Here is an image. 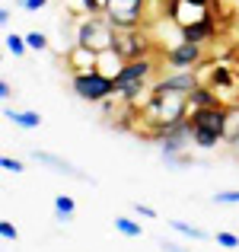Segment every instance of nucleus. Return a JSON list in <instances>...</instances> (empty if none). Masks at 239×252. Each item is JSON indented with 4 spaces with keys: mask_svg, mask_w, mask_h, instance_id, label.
<instances>
[{
    "mask_svg": "<svg viewBox=\"0 0 239 252\" xmlns=\"http://www.w3.org/2000/svg\"><path fill=\"white\" fill-rule=\"evenodd\" d=\"M0 236H3L6 243H16V240H19V230H16V223H10V220H0Z\"/></svg>",
    "mask_w": 239,
    "mask_h": 252,
    "instance_id": "obj_29",
    "label": "nucleus"
},
{
    "mask_svg": "<svg viewBox=\"0 0 239 252\" xmlns=\"http://www.w3.org/2000/svg\"><path fill=\"white\" fill-rule=\"evenodd\" d=\"M191 112L188 93H156L150 90V96L141 105H134V122L144 128V137L156 128H169V125L185 122Z\"/></svg>",
    "mask_w": 239,
    "mask_h": 252,
    "instance_id": "obj_1",
    "label": "nucleus"
},
{
    "mask_svg": "<svg viewBox=\"0 0 239 252\" xmlns=\"http://www.w3.org/2000/svg\"><path fill=\"white\" fill-rule=\"evenodd\" d=\"M188 105L191 109H208V105H220V99H217V93L210 90V86L198 83L195 90L188 93Z\"/></svg>",
    "mask_w": 239,
    "mask_h": 252,
    "instance_id": "obj_15",
    "label": "nucleus"
},
{
    "mask_svg": "<svg viewBox=\"0 0 239 252\" xmlns=\"http://www.w3.org/2000/svg\"><path fill=\"white\" fill-rule=\"evenodd\" d=\"M198 83H201L198 70H169L159 80H153V90L156 93H191Z\"/></svg>",
    "mask_w": 239,
    "mask_h": 252,
    "instance_id": "obj_10",
    "label": "nucleus"
},
{
    "mask_svg": "<svg viewBox=\"0 0 239 252\" xmlns=\"http://www.w3.org/2000/svg\"><path fill=\"white\" fill-rule=\"evenodd\" d=\"M0 166H3V172H13V176H19V172L26 169V163L16 160V157H0Z\"/></svg>",
    "mask_w": 239,
    "mask_h": 252,
    "instance_id": "obj_28",
    "label": "nucleus"
},
{
    "mask_svg": "<svg viewBox=\"0 0 239 252\" xmlns=\"http://www.w3.org/2000/svg\"><path fill=\"white\" fill-rule=\"evenodd\" d=\"M0 26H3V29H10V10H6V6L0 10Z\"/></svg>",
    "mask_w": 239,
    "mask_h": 252,
    "instance_id": "obj_33",
    "label": "nucleus"
},
{
    "mask_svg": "<svg viewBox=\"0 0 239 252\" xmlns=\"http://www.w3.org/2000/svg\"><path fill=\"white\" fill-rule=\"evenodd\" d=\"M0 99H3V102H13V86L6 80H0Z\"/></svg>",
    "mask_w": 239,
    "mask_h": 252,
    "instance_id": "obj_32",
    "label": "nucleus"
},
{
    "mask_svg": "<svg viewBox=\"0 0 239 252\" xmlns=\"http://www.w3.org/2000/svg\"><path fill=\"white\" fill-rule=\"evenodd\" d=\"M169 227L176 230L179 236H185V240H195V243H208V240H214V233H208V230L195 227V223H185V220H176V217H172V220H169Z\"/></svg>",
    "mask_w": 239,
    "mask_h": 252,
    "instance_id": "obj_14",
    "label": "nucleus"
},
{
    "mask_svg": "<svg viewBox=\"0 0 239 252\" xmlns=\"http://www.w3.org/2000/svg\"><path fill=\"white\" fill-rule=\"evenodd\" d=\"M112 48L124 58V61H137V58L156 55L153 35L147 26H115V45Z\"/></svg>",
    "mask_w": 239,
    "mask_h": 252,
    "instance_id": "obj_3",
    "label": "nucleus"
},
{
    "mask_svg": "<svg viewBox=\"0 0 239 252\" xmlns=\"http://www.w3.org/2000/svg\"><path fill=\"white\" fill-rule=\"evenodd\" d=\"M26 42H29L32 51H45V48H48V35H45V32H38V29L26 32Z\"/></svg>",
    "mask_w": 239,
    "mask_h": 252,
    "instance_id": "obj_25",
    "label": "nucleus"
},
{
    "mask_svg": "<svg viewBox=\"0 0 239 252\" xmlns=\"http://www.w3.org/2000/svg\"><path fill=\"white\" fill-rule=\"evenodd\" d=\"M147 141H153L159 147V157H172V154H188V147H195L191 141V125L188 118L179 125H169V128H156L147 134Z\"/></svg>",
    "mask_w": 239,
    "mask_h": 252,
    "instance_id": "obj_5",
    "label": "nucleus"
},
{
    "mask_svg": "<svg viewBox=\"0 0 239 252\" xmlns=\"http://www.w3.org/2000/svg\"><path fill=\"white\" fill-rule=\"evenodd\" d=\"M6 51H10L13 58H26L29 55V42H26V35H19V32H6Z\"/></svg>",
    "mask_w": 239,
    "mask_h": 252,
    "instance_id": "obj_21",
    "label": "nucleus"
},
{
    "mask_svg": "<svg viewBox=\"0 0 239 252\" xmlns=\"http://www.w3.org/2000/svg\"><path fill=\"white\" fill-rule=\"evenodd\" d=\"M163 166H172V169H185V166H198L195 157H185V154H172V157H159Z\"/></svg>",
    "mask_w": 239,
    "mask_h": 252,
    "instance_id": "obj_22",
    "label": "nucleus"
},
{
    "mask_svg": "<svg viewBox=\"0 0 239 252\" xmlns=\"http://www.w3.org/2000/svg\"><path fill=\"white\" fill-rule=\"evenodd\" d=\"M64 64H67L70 74H80V70H96L99 67V51L90 48V45H74L70 51H64Z\"/></svg>",
    "mask_w": 239,
    "mask_h": 252,
    "instance_id": "obj_11",
    "label": "nucleus"
},
{
    "mask_svg": "<svg viewBox=\"0 0 239 252\" xmlns=\"http://www.w3.org/2000/svg\"><path fill=\"white\" fill-rule=\"evenodd\" d=\"M74 45H90L96 51H105L115 45V23H112L105 13L99 16H83L74 23Z\"/></svg>",
    "mask_w": 239,
    "mask_h": 252,
    "instance_id": "obj_2",
    "label": "nucleus"
},
{
    "mask_svg": "<svg viewBox=\"0 0 239 252\" xmlns=\"http://www.w3.org/2000/svg\"><path fill=\"white\" fill-rule=\"evenodd\" d=\"M227 147H239V102H230L227 105V137H223Z\"/></svg>",
    "mask_w": 239,
    "mask_h": 252,
    "instance_id": "obj_17",
    "label": "nucleus"
},
{
    "mask_svg": "<svg viewBox=\"0 0 239 252\" xmlns=\"http://www.w3.org/2000/svg\"><path fill=\"white\" fill-rule=\"evenodd\" d=\"M74 214H77V201H74V195H55V217L61 223H70L74 220Z\"/></svg>",
    "mask_w": 239,
    "mask_h": 252,
    "instance_id": "obj_19",
    "label": "nucleus"
},
{
    "mask_svg": "<svg viewBox=\"0 0 239 252\" xmlns=\"http://www.w3.org/2000/svg\"><path fill=\"white\" fill-rule=\"evenodd\" d=\"M32 160L35 163H42V166H48V169H55V172H61V176H70V179H80V182H86V185H96V179L92 176H86L80 166H74V163H67L64 157H58V154H51V150H32Z\"/></svg>",
    "mask_w": 239,
    "mask_h": 252,
    "instance_id": "obj_9",
    "label": "nucleus"
},
{
    "mask_svg": "<svg viewBox=\"0 0 239 252\" xmlns=\"http://www.w3.org/2000/svg\"><path fill=\"white\" fill-rule=\"evenodd\" d=\"M70 90L83 102H102V99L115 96L118 86L115 77L102 74V70H80V74H70Z\"/></svg>",
    "mask_w": 239,
    "mask_h": 252,
    "instance_id": "obj_4",
    "label": "nucleus"
},
{
    "mask_svg": "<svg viewBox=\"0 0 239 252\" xmlns=\"http://www.w3.org/2000/svg\"><path fill=\"white\" fill-rule=\"evenodd\" d=\"M131 214H134V217H147V220H156V217H159V211H156V208H150V204L134 201V204H131Z\"/></svg>",
    "mask_w": 239,
    "mask_h": 252,
    "instance_id": "obj_27",
    "label": "nucleus"
},
{
    "mask_svg": "<svg viewBox=\"0 0 239 252\" xmlns=\"http://www.w3.org/2000/svg\"><path fill=\"white\" fill-rule=\"evenodd\" d=\"M115 230L121 236H128V240H141V236H144L141 220H134V217H128V214H118L115 217Z\"/></svg>",
    "mask_w": 239,
    "mask_h": 252,
    "instance_id": "obj_20",
    "label": "nucleus"
},
{
    "mask_svg": "<svg viewBox=\"0 0 239 252\" xmlns=\"http://www.w3.org/2000/svg\"><path fill=\"white\" fill-rule=\"evenodd\" d=\"M217 38V19L210 16H204V19H198V23H188V26H182V42H198V45H208V42H214Z\"/></svg>",
    "mask_w": 239,
    "mask_h": 252,
    "instance_id": "obj_12",
    "label": "nucleus"
},
{
    "mask_svg": "<svg viewBox=\"0 0 239 252\" xmlns=\"http://www.w3.org/2000/svg\"><path fill=\"white\" fill-rule=\"evenodd\" d=\"M156 246L163 249V252H191V249H185V246H179V243H172V240H166V236H156Z\"/></svg>",
    "mask_w": 239,
    "mask_h": 252,
    "instance_id": "obj_31",
    "label": "nucleus"
},
{
    "mask_svg": "<svg viewBox=\"0 0 239 252\" xmlns=\"http://www.w3.org/2000/svg\"><path fill=\"white\" fill-rule=\"evenodd\" d=\"M214 204H239V189H223V191H214Z\"/></svg>",
    "mask_w": 239,
    "mask_h": 252,
    "instance_id": "obj_26",
    "label": "nucleus"
},
{
    "mask_svg": "<svg viewBox=\"0 0 239 252\" xmlns=\"http://www.w3.org/2000/svg\"><path fill=\"white\" fill-rule=\"evenodd\" d=\"M3 118H6V122H13L16 128H23V131H35V128H42V112H32V109H13L10 102L3 105Z\"/></svg>",
    "mask_w": 239,
    "mask_h": 252,
    "instance_id": "obj_13",
    "label": "nucleus"
},
{
    "mask_svg": "<svg viewBox=\"0 0 239 252\" xmlns=\"http://www.w3.org/2000/svg\"><path fill=\"white\" fill-rule=\"evenodd\" d=\"M236 150H239V147H236Z\"/></svg>",
    "mask_w": 239,
    "mask_h": 252,
    "instance_id": "obj_34",
    "label": "nucleus"
},
{
    "mask_svg": "<svg viewBox=\"0 0 239 252\" xmlns=\"http://www.w3.org/2000/svg\"><path fill=\"white\" fill-rule=\"evenodd\" d=\"M19 3V10H26V13H42L45 6H48V0H16Z\"/></svg>",
    "mask_w": 239,
    "mask_h": 252,
    "instance_id": "obj_30",
    "label": "nucleus"
},
{
    "mask_svg": "<svg viewBox=\"0 0 239 252\" xmlns=\"http://www.w3.org/2000/svg\"><path fill=\"white\" fill-rule=\"evenodd\" d=\"M77 10L83 16H99V13H105V0H77Z\"/></svg>",
    "mask_w": 239,
    "mask_h": 252,
    "instance_id": "obj_23",
    "label": "nucleus"
},
{
    "mask_svg": "<svg viewBox=\"0 0 239 252\" xmlns=\"http://www.w3.org/2000/svg\"><path fill=\"white\" fill-rule=\"evenodd\" d=\"M150 0H105V16L115 26H147L150 23Z\"/></svg>",
    "mask_w": 239,
    "mask_h": 252,
    "instance_id": "obj_7",
    "label": "nucleus"
},
{
    "mask_svg": "<svg viewBox=\"0 0 239 252\" xmlns=\"http://www.w3.org/2000/svg\"><path fill=\"white\" fill-rule=\"evenodd\" d=\"M191 141H195L198 150H214L223 144V134L220 131H208V128H191Z\"/></svg>",
    "mask_w": 239,
    "mask_h": 252,
    "instance_id": "obj_16",
    "label": "nucleus"
},
{
    "mask_svg": "<svg viewBox=\"0 0 239 252\" xmlns=\"http://www.w3.org/2000/svg\"><path fill=\"white\" fill-rule=\"evenodd\" d=\"M159 64L169 70H198L204 64V45L198 42H179L172 48L159 51Z\"/></svg>",
    "mask_w": 239,
    "mask_h": 252,
    "instance_id": "obj_6",
    "label": "nucleus"
},
{
    "mask_svg": "<svg viewBox=\"0 0 239 252\" xmlns=\"http://www.w3.org/2000/svg\"><path fill=\"white\" fill-rule=\"evenodd\" d=\"M214 243H217V246H223V249H239V236L230 233V230H217Z\"/></svg>",
    "mask_w": 239,
    "mask_h": 252,
    "instance_id": "obj_24",
    "label": "nucleus"
},
{
    "mask_svg": "<svg viewBox=\"0 0 239 252\" xmlns=\"http://www.w3.org/2000/svg\"><path fill=\"white\" fill-rule=\"evenodd\" d=\"M124 67V58L118 55L115 48H105V51H99V67L96 70H102V74H109V77H118V70Z\"/></svg>",
    "mask_w": 239,
    "mask_h": 252,
    "instance_id": "obj_18",
    "label": "nucleus"
},
{
    "mask_svg": "<svg viewBox=\"0 0 239 252\" xmlns=\"http://www.w3.org/2000/svg\"><path fill=\"white\" fill-rule=\"evenodd\" d=\"M188 125L191 128H208V131H220L227 137V105H208V109H191L188 112Z\"/></svg>",
    "mask_w": 239,
    "mask_h": 252,
    "instance_id": "obj_8",
    "label": "nucleus"
}]
</instances>
